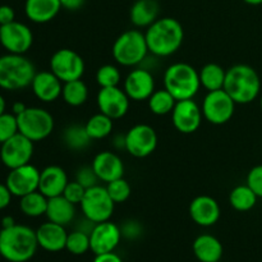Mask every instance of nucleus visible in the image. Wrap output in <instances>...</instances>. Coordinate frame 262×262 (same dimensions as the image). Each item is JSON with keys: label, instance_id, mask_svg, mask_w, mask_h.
Masks as SVG:
<instances>
[{"label": "nucleus", "instance_id": "nucleus-1", "mask_svg": "<svg viewBox=\"0 0 262 262\" xmlns=\"http://www.w3.org/2000/svg\"><path fill=\"white\" fill-rule=\"evenodd\" d=\"M148 51L158 58H166L181 49L184 40V30L178 19L171 17L158 18L146 28Z\"/></svg>", "mask_w": 262, "mask_h": 262}, {"label": "nucleus", "instance_id": "nucleus-2", "mask_svg": "<svg viewBox=\"0 0 262 262\" xmlns=\"http://www.w3.org/2000/svg\"><path fill=\"white\" fill-rule=\"evenodd\" d=\"M38 248L36 230L27 225L14 224L2 229L0 256L9 262H27L35 256Z\"/></svg>", "mask_w": 262, "mask_h": 262}, {"label": "nucleus", "instance_id": "nucleus-3", "mask_svg": "<svg viewBox=\"0 0 262 262\" xmlns=\"http://www.w3.org/2000/svg\"><path fill=\"white\" fill-rule=\"evenodd\" d=\"M224 90L235 104H251L261 92L260 76L251 66L235 64L227 69Z\"/></svg>", "mask_w": 262, "mask_h": 262}, {"label": "nucleus", "instance_id": "nucleus-4", "mask_svg": "<svg viewBox=\"0 0 262 262\" xmlns=\"http://www.w3.org/2000/svg\"><path fill=\"white\" fill-rule=\"evenodd\" d=\"M36 74L35 64L20 54L0 56V89L18 91L31 86Z\"/></svg>", "mask_w": 262, "mask_h": 262}, {"label": "nucleus", "instance_id": "nucleus-5", "mask_svg": "<svg viewBox=\"0 0 262 262\" xmlns=\"http://www.w3.org/2000/svg\"><path fill=\"white\" fill-rule=\"evenodd\" d=\"M164 89L168 90L177 101L193 99L201 89L200 74L188 63H174L164 72Z\"/></svg>", "mask_w": 262, "mask_h": 262}, {"label": "nucleus", "instance_id": "nucleus-6", "mask_svg": "<svg viewBox=\"0 0 262 262\" xmlns=\"http://www.w3.org/2000/svg\"><path fill=\"white\" fill-rule=\"evenodd\" d=\"M113 58L122 67H137L145 61L148 51L146 36L142 31L128 30L120 33L113 43Z\"/></svg>", "mask_w": 262, "mask_h": 262}, {"label": "nucleus", "instance_id": "nucleus-7", "mask_svg": "<svg viewBox=\"0 0 262 262\" xmlns=\"http://www.w3.org/2000/svg\"><path fill=\"white\" fill-rule=\"evenodd\" d=\"M18 130L32 142L46 140L55 127L54 117L42 107H28L17 115Z\"/></svg>", "mask_w": 262, "mask_h": 262}, {"label": "nucleus", "instance_id": "nucleus-8", "mask_svg": "<svg viewBox=\"0 0 262 262\" xmlns=\"http://www.w3.org/2000/svg\"><path fill=\"white\" fill-rule=\"evenodd\" d=\"M115 204L107 193L106 187L95 186L86 189L83 200L81 202V210L84 217L95 224L110 220L114 214Z\"/></svg>", "mask_w": 262, "mask_h": 262}, {"label": "nucleus", "instance_id": "nucleus-9", "mask_svg": "<svg viewBox=\"0 0 262 262\" xmlns=\"http://www.w3.org/2000/svg\"><path fill=\"white\" fill-rule=\"evenodd\" d=\"M235 102L224 89L207 92L202 101V115L214 125H223L229 122L235 112Z\"/></svg>", "mask_w": 262, "mask_h": 262}, {"label": "nucleus", "instance_id": "nucleus-10", "mask_svg": "<svg viewBox=\"0 0 262 262\" xmlns=\"http://www.w3.org/2000/svg\"><path fill=\"white\" fill-rule=\"evenodd\" d=\"M84 60L77 51L72 49H59L50 58V71L63 83L81 79L84 74Z\"/></svg>", "mask_w": 262, "mask_h": 262}, {"label": "nucleus", "instance_id": "nucleus-11", "mask_svg": "<svg viewBox=\"0 0 262 262\" xmlns=\"http://www.w3.org/2000/svg\"><path fill=\"white\" fill-rule=\"evenodd\" d=\"M124 136L125 151L133 158H147L158 147V133L148 124L133 125Z\"/></svg>", "mask_w": 262, "mask_h": 262}, {"label": "nucleus", "instance_id": "nucleus-12", "mask_svg": "<svg viewBox=\"0 0 262 262\" xmlns=\"http://www.w3.org/2000/svg\"><path fill=\"white\" fill-rule=\"evenodd\" d=\"M33 143L19 132L4 143L0 147V160L8 169H15L30 164L33 156Z\"/></svg>", "mask_w": 262, "mask_h": 262}, {"label": "nucleus", "instance_id": "nucleus-13", "mask_svg": "<svg viewBox=\"0 0 262 262\" xmlns=\"http://www.w3.org/2000/svg\"><path fill=\"white\" fill-rule=\"evenodd\" d=\"M33 43V33L27 25L22 22L0 26V45L10 54L25 55Z\"/></svg>", "mask_w": 262, "mask_h": 262}, {"label": "nucleus", "instance_id": "nucleus-14", "mask_svg": "<svg viewBox=\"0 0 262 262\" xmlns=\"http://www.w3.org/2000/svg\"><path fill=\"white\" fill-rule=\"evenodd\" d=\"M202 109L193 99L179 100L171 112V122L174 128L183 135H192L202 123Z\"/></svg>", "mask_w": 262, "mask_h": 262}, {"label": "nucleus", "instance_id": "nucleus-15", "mask_svg": "<svg viewBox=\"0 0 262 262\" xmlns=\"http://www.w3.org/2000/svg\"><path fill=\"white\" fill-rule=\"evenodd\" d=\"M97 107L100 113L107 115L113 120L125 117L129 110L130 99L123 89L117 87H106L100 89L96 97Z\"/></svg>", "mask_w": 262, "mask_h": 262}, {"label": "nucleus", "instance_id": "nucleus-16", "mask_svg": "<svg viewBox=\"0 0 262 262\" xmlns=\"http://www.w3.org/2000/svg\"><path fill=\"white\" fill-rule=\"evenodd\" d=\"M40 170L32 164L10 169L5 184L14 197H23L31 192L38 191Z\"/></svg>", "mask_w": 262, "mask_h": 262}, {"label": "nucleus", "instance_id": "nucleus-17", "mask_svg": "<svg viewBox=\"0 0 262 262\" xmlns=\"http://www.w3.org/2000/svg\"><path fill=\"white\" fill-rule=\"evenodd\" d=\"M122 239L120 227L110 220L95 224L94 229L90 233V247L95 255L114 252L115 248Z\"/></svg>", "mask_w": 262, "mask_h": 262}, {"label": "nucleus", "instance_id": "nucleus-18", "mask_svg": "<svg viewBox=\"0 0 262 262\" xmlns=\"http://www.w3.org/2000/svg\"><path fill=\"white\" fill-rule=\"evenodd\" d=\"M123 90L130 101H147L155 91V78L146 68H136L128 73Z\"/></svg>", "mask_w": 262, "mask_h": 262}, {"label": "nucleus", "instance_id": "nucleus-19", "mask_svg": "<svg viewBox=\"0 0 262 262\" xmlns=\"http://www.w3.org/2000/svg\"><path fill=\"white\" fill-rule=\"evenodd\" d=\"M189 216L200 227H212L220 219L219 202L211 196H197L189 204Z\"/></svg>", "mask_w": 262, "mask_h": 262}, {"label": "nucleus", "instance_id": "nucleus-20", "mask_svg": "<svg viewBox=\"0 0 262 262\" xmlns=\"http://www.w3.org/2000/svg\"><path fill=\"white\" fill-rule=\"evenodd\" d=\"M33 95L42 102H54L61 96L63 82L51 71L36 72L31 83Z\"/></svg>", "mask_w": 262, "mask_h": 262}, {"label": "nucleus", "instance_id": "nucleus-21", "mask_svg": "<svg viewBox=\"0 0 262 262\" xmlns=\"http://www.w3.org/2000/svg\"><path fill=\"white\" fill-rule=\"evenodd\" d=\"M92 168L99 179L105 183L122 178L124 174V164L122 159L112 151H101L92 160Z\"/></svg>", "mask_w": 262, "mask_h": 262}, {"label": "nucleus", "instance_id": "nucleus-22", "mask_svg": "<svg viewBox=\"0 0 262 262\" xmlns=\"http://www.w3.org/2000/svg\"><path fill=\"white\" fill-rule=\"evenodd\" d=\"M36 237H37L38 247L48 252H60L66 250L68 233L63 225L48 222L38 227V229L36 230Z\"/></svg>", "mask_w": 262, "mask_h": 262}, {"label": "nucleus", "instance_id": "nucleus-23", "mask_svg": "<svg viewBox=\"0 0 262 262\" xmlns=\"http://www.w3.org/2000/svg\"><path fill=\"white\" fill-rule=\"evenodd\" d=\"M66 170L58 165H49L40 171L38 191L48 199L61 196L68 184Z\"/></svg>", "mask_w": 262, "mask_h": 262}, {"label": "nucleus", "instance_id": "nucleus-24", "mask_svg": "<svg viewBox=\"0 0 262 262\" xmlns=\"http://www.w3.org/2000/svg\"><path fill=\"white\" fill-rule=\"evenodd\" d=\"M61 9L60 0H26V17L33 23H48L59 14Z\"/></svg>", "mask_w": 262, "mask_h": 262}, {"label": "nucleus", "instance_id": "nucleus-25", "mask_svg": "<svg viewBox=\"0 0 262 262\" xmlns=\"http://www.w3.org/2000/svg\"><path fill=\"white\" fill-rule=\"evenodd\" d=\"M192 250L200 262H219L224 252L222 242L211 234L199 235L193 241Z\"/></svg>", "mask_w": 262, "mask_h": 262}, {"label": "nucleus", "instance_id": "nucleus-26", "mask_svg": "<svg viewBox=\"0 0 262 262\" xmlns=\"http://www.w3.org/2000/svg\"><path fill=\"white\" fill-rule=\"evenodd\" d=\"M158 0H136L129 10V19L137 28H147L159 18Z\"/></svg>", "mask_w": 262, "mask_h": 262}, {"label": "nucleus", "instance_id": "nucleus-27", "mask_svg": "<svg viewBox=\"0 0 262 262\" xmlns=\"http://www.w3.org/2000/svg\"><path fill=\"white\" fill-rule=\"evenodd\" d=\"M45 215L49 222L67 227L76 217V205L68 201L63 194L53 197V199H49Z\"/></svg>", "mask_w": 262, "mask_h": 262}, {"label": "nucleus", "instance_id": "nucleus-28", "mask_svg": "<svg viewBox=\"0 0 262 262\" xmlns=\"http://www.w3.org/2000/svg\"><path fill=\"white\" fill-rule=\"evenodd\" d=\"M200 74V83L207 92L216 91V90L224 89L225 76L227 71L222 66L216 63H207L205 64L199 72Z\"/></svg>", "mask_w": 262, "mask_h": 262}, {"label": "nucleus", "instance_id": "nucleus-29", "mask_svg": "<svg viewBox=\"0 0 262 262\" xmlns=\"http://www.w3.org/2000/svg\"><path fill=\"white\" fill-rule=\"evenodd\" d=\"M63 142L69 150L73 151H83L86 150L92 142L91 137L87 133L84 124H71L67 128H64L63 135Z\"/></svg>", "mask_w": 262, "mask_h": 262}, {"label": "nucleus", "instance_id": "nucleus-30", "mask_svg": "<svg viewBox=\"0 0 262 262\" xmlns=\"http://www.w3.org/2000/svg\"><path fill=\"white\" fill-rule=\"evenodd\" d=\"M257 199L255 192L247 186L241 184L234 187L229 193V204L234 210L239 212H246L252 210L257 204Z\"/></svg>", "mask_w": 262, "mask_h": 262}, {"label": "nucleus", "instance_id": "nucleus-31", "mask_svg": "<svg viewBox=\"0 0 262 262\" xmlns=\"http://www.w3.org/2000/svg\"><path fill=\"white\" fill-rule=\"evenodd\" d=\"M61 97H63L64 102L69 106H82L89 100V87L82 81V78L66 82V83H63Z\"/></svg>", "mask_w": 262, "mask_h": 262}, {"label": "nucleus", "instance_id": "nucleus-32", "mask_svg": "<svg viewBox=\"0 0 262 262\" xmlns=\"http://www.w3.org/2000/svg\"><path fill=\"white\" fill-rule=\"evenodd\" d=\"M49 199L43 196L40 191L31 192L26 196L20 197L19 200V209L26 216L38 217L46 214L48 210Z\"/></svg>", "mask_w": 262, "mask_h": 262}, {"label": "nucleus", "instance_id": "nucleus-33", "mask_svg": "<svg viewBox=\"0 0 262 262\" xmlns=\"http://www.w3.org/2000/svg\"><path fill=\"white\" fill-rule=\"evenodd\" d=\"M147 104L148 109L152 114L163 117V115L171 114L177 104V100L168 90H155L154 94L148 97Z\"/></svg>", "mask_w": 262, "mask_h": 262}, {"label": "nucleus", "instance_id": "nucleus-34", "mask_svg": "<svg viewBox=\"0 0 262 262\" xmlns=\"http://www.w3.org/2000/svg\"><path fill=\"white\" fill-rule=\"evenodd\" d=\"M87 133L92 141L104 140L107 136L112 135L113 130V119L102 113L92 115L84 124Z\"/></svg>", "mask_w": 262, "mask_h": 262}, {"label": "nucleus", "instance_id": "nucleus-35", "mask_svg": "<svg viewBox=\"0 0 262 262\" xmlns=\"http://www.w3.org/2000/svg\"><path fill=\"white\" fill-rule=\"evenodd\" d=\"M66 250L71 252L72 255L81 256L84 255L87 251L91 250L90 247V234L82 230H73L72 233H68V238H67Z\"/></svg>", "mask_w": 262, "mask_h": 262}, {"label": "nucleus", "instance_id": "nucleus-36", "mask_svg": "<svg viewBox=\"0 0 262 262\" xmlns=\"http://www.w3.org/2000/svg\"><path fill=\"white\" fill-rule=\"evenodd\" d=\"M120 79H122V74H120L119 68L113 64L101 66L96 72V82L100 89L119 86Z\"/></svg>", "mask_w": 262, "mask_h": 262}, {"label": "nucleus", "instance_id": "nucleus-37", "mask_svg": "<svg viewBox=\"0 0 262 262\" xmlns=\"http://www.w3.org/2000/svg\"><path fill=\"white\" fill-rule=\"evenodd\" d=\"M106 189L107 193L112 197V200L114 201L115 205L125 202L130 197V193H132V188H130L129 182L125 181L123 177L107 183Z\"/></svg>", "mask_w": 262, "mask_h": 262}, {"label": "nucleus", "instance_id": "nucleus-38", "mask_svg": "<svg viewBox=\"0 0 262 262\" xmlns=\"http://www.w3.org/2000/svg\"><path fill=\"white\" fill-rule=\"evenodd\" d=\"M19 132L18 130L17 115L13 113H4L0 115V145L12 138Z\"/></svg>", "mask_w": 262, "mask_h": 262}, {"label": "nucleus", "instance_id": "nucleus-39", "mask_svg": "<svg viewBox=\"0 0 262 262\" xmlns=\"http://www.w3.org/2000/svg\"><path fill=\"white\" fill-rule=\"evenodd\" d=\"M74 181H77L81 186H83L84 188L89 189L91 188V187L97 186L100 179L99 177H97V174L95 173L92 165H84L81 166V168L77 170L76 179H74Z\"/></svg>", "mask_w": 262, "mask_h": 262}, {"label": "nucleus", "instance_id": "nucleus-40", "mask_svg": "<svg viewBox=\"0 0 262 262\" xmlns=\"http://www.w3.org/2000/svg\"><path fill=\"white\" fill-rule=\"evenodd\" d=\"M84 193H86V188L83 186H81L77 181H73L68 182V184H67L66 189L63 192V196L77 206V205H81Z\"/></svg>", "mask_w": 262, "mask_h": 262}, {"label": "nucleus", "instance_id": "nucleus-41", "mask_svg": "<svg viewBox=\"0 0 262 262\" xmlns=\"http://www.w3.org/2000/svg\"><path fill=\"white\" fill-rule=\"evenodd\" d=\"M247 184L256 193L258 199H262V165H256L248 171Z\"/></svg>", "mask_w": 262, "mask_h": 262}, {"label": "nucleus", "instance_id": "nucleus-42", "mask_svg": "<svg viewBox=\"0 0 262 262\" xmlns=\"http://www.w3.org/2000/svg\"><path fill=\"white\" fill-rule=\"evenodd\" d=\"M120 232H122V237H125L127 239H136L142 233V227L136 220H128L120 227Z\"/></svg>", "mask_w": 262, "mask_h": 262}, {"label": "nucleus", "instance_id": "nucleus-43", "mask_svg": "<svg viewBox=\"0 0 262 262\" xmlns=\"http://www.w3.org/2000/svg\"><path fill=\"white\" fill-rule=\"evenodd\" d=\"M15 20V12L10 5H0V26L9 25Z\"/></svg>", "mask_w": 262, "mask_h": 262}, {"label": "nucleus", "instance_id": "nucleus-44", "mask_svg": "<svg viewBox=\"0 0 262 262\" xmlns=\"http://www.w3.org/2000/svg\"><path fill=\"white\" fill-rule=\"evenodd\" d=\"M12 192L9 191L8 186L5 183H0V210L7 209L12 201Z\"/></svg>", "mask_w": 262, "mask_h": 262}, {"label": "nucleus", "instance_id": "nucleus-45", "mask_svg": "<svg viewBox=\"0 0 262 262\" xmlns=\"http://www.w3.org/2000/svg\"><path fill=\"white\" fill-rule=\"evenodd\" d=\"M84 3H86V0H60L61 9L71 10V12H76V10L81 9Z\"/></svg>", "mask_w": 262, "mask_h": 262}, {"label": "nucleus", "instance_id": "nucleus-46", "mask_svg": "<svg viewBox=\"0 0 262 262\" xmlns=\"http://www.w3.org/2000/svg\"><path fill=\"white\" fill-rule=\"evenodd\" d=\"M94 262H123V260L115 252H107L101 253V255H95Z\"/></svg>", "mask_w": 262, "mask_h": 262}, {"label": "nucleus", "instance_id": "nucleus-47", "mask_svg": "<svg viewBox=\"0 0 262 262\" xmlns=\"http://www.w3.org/2000/svg\"><path fill=\"white\" fill-rule=\"evenodd\" d=\"M26 109H27L26 104H23V102H20V101L14 102V104H13V106H12V112H13V114H14V115L22 114V113L25 112Z\"/></svg>", "mask_w": 262, "mask_h": 262}, {"label": "nucleus", "instance_id": "nucleus-48", "mask_svg": "<svg viewBox=\"0 0 262 262\" xmlns=\"http://www.w3.org/2000/svg\"><path fill=\"white\" fill-rule=\"evenodd\" d=\"M14 224H17V223H15V220H14V217L7 215V216H4L2 219V227H0V228H2V229H5V228L13 227Z\"/></svg>", "mask_w": 262, "mask_h": 262}, {"label": "nucleus", "instance_id": "nucleus-49", "mask_svg": "<svg viewBox=\"0 0 262 262\" xmlns=\"http://www.w3.org/2000/svg\"><path fill=\"white\" fill-rule=\"evenodd\" d=\"M113 145L117 148H125V136H115Z\"/></svg>", "mask_w": 262, "mask_h": 262}, {"label": "nucleus", "instance_id": "nucleus-50", "mask_svg": "<svg viewBox=\"0 0 262 262\" xmlns=\"http://www.w3.org/2000/svg\"><path fill=\"white\" fill-rule=\"evenodd\" d=\"M5 109H7V102H5V99L3 97V95H0V115L4 114Z\"/></svg>", "mask_w": 262, "mask_h": 262}, {"label": "nucleus", "instance_id": "nucleus-51", "mask_svg": "<svg viewBox=\"0 0 262 262\" xmlns=\"http://www.w3.org/2000/svg\"><path fill=\"white\" fill-rule=\"evenodd\" d=\"M243 2L248 5H261L262 4V0H243Z\"/></svg>", "mask_w": 262, "mask_h": 262}, {"label": "nucleus", "instance_id": "nucleus-52", "mask_svg": "<svg viewBox=\"0 0 262 262\" xmlns=\"http://www.w3.org/2000/svg\"><path fill=\"white\" fill-rule=\"evenodd\" d=\"M260 106H261V110H262V95H261V97H260Z\"/></svg>", "mask_w": 262, "mask_h": 262}, {"label": "nucleus", "instance_id": "nucleus-53", "mask_svg": "<svg viewBox=\"0 0 262 262\" xmlns=\"http://www.w3.org/2000/svg\"><path fill=\"white\" fill-rule=\"evenodd\" d=\"M0 233H2V228H0Z\"/></svg>", "mask_w": 262, "mask_h": 262}]
</instances>
